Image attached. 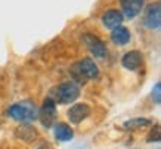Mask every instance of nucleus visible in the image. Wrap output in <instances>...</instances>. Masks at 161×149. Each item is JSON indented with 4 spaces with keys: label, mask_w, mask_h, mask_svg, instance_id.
Masks as SVG:
<instances>
[{
    "label": "nucleus",
    "mask_w": 161,
    "mask_h": 149,
    "mask_svg": "<svg viewBox=\"0 0 161 149\" xmlns=\"http://www.w3.org/2000/svg\"><path fill=\"white\" fill-rule=\"evenodd\" d=\"M8 113L12 119L19 121L23 124H29L31 121L37 119V113L39 109L36 108V104L30 100H24V102H18V103L12 104L8 109Z\"/></svg>",
    "instance_id": "1"
},
{
    "label": "nucleus",
    "mask_w": 161,
    "mask_h": 149,
    "mask_svg": "<svg viewBox=\"0 0 161 149\" xmlns=\"http://www.w3.org/2000/svg\"><path fill=\"white\" fill-rule=\"evenodd\" d=\"M79 86L76 85L75 82H64V84H60L58 86L52 88L51 94H49V98H51L54 103L57 104H69L73 103L76 98L79 97Z\"/></svg>",
    "instance_id": "2"
},
{
    "label": "nucleus",
    "mask_w": 161,
    "mask_h": 149,
    "mask_svg": "<svg viewBox=\"0 0 161 149\" xmlns=\"http://www.w3.org/2000/svg\"><path fill=\"white\" fill-rule=\"evenodd\" d=\"M72 76L79 82H85L88 79H96L98 78V67L91 58H84L73 64L72 67Z\"/></svg>",
    "instance_id": "3"
},
{
    "label": "nucleus",
    "mask_w": 161,
    "mask_h": 149,
    "mask_svg": "<svg viewBox=\"0 0 161 149\" xmlns=\"http://www.w3.org/2000/svg\"><path fill=\"white\" fill-rule=\"evenodd\" d=\"M82 42L86 46V49L90 51L91 55H94L96 58H104L108 55V49L102 40L98 39L97 36L91 35V33H85L82 36Z\"/></svg>",
    "instance_id": "4"
},
{
    "label": "nucleus",
    "mask_w": 161,
    "mask_h": 149,
    "mask_svg": "<svg viewBox=\"0 0 161 149\" xmlns=\"http://www.w3.org/2000/svg\"><path fill=\"white\" fill-rule=\"evenodd\" d=\"M37 118L40 119L42 125L46 127V128H51L52 124L55 122V118H57V108H55V103L52 102L51 98L48 97L45 98V102L40 108L39 113H37Z\"/></svg>",
    "instance_id": "5"
},
{
    "label": "nucleus",
    "mask_w": 161,
    "mask_h": 149,
    "mask_svg": "<svg viewBox=\"0 0 161 149\" xmlns=\"http://www.w3.org/2000/svg\"><path fill=\"white\" fill-rule=\"evenodd\" d=\"M145 25L149 30H158L161 25V6L158 2L151 3L145 12Z\"/></svg>",
    "instance_id": "6"
},
{
    "label": "nucleus",
    "mask_w": 161,
    "mask_h": 149,
    "mask_svg": "<svg viewBox=\"0 0 161 149\" xmlns=\"http://www.w3.org/2000/svg\"><path fill=\"white\" fill-rule=\"evenodd\" d=\"M91 113V108L86 103H76L67 110V118L72 124H79L84 119H86Z\"/></svg>",
    "instance_id": "7"
},
{
    "label": "nucleus",
    "mask_w": 161,
    "mask_h": 149,
    "mask_svg": "<svg viewBox=\"0 0 161 149\" xmlns=\"http://www.w3.org/2000/svg\"><path fill=\"white\" fill-rule=\"evenodd\" d=\"M122 8V15L127 18H134L142 12L145 6V0H119Z\"/></svg>",
    "instance_id": "8"
},
{
    "label": "nucleus",
    "mask_w": 161,
    "mask_h": 149,
    "mask_svg": "<svg viewBox=\"0 0 161 149\" xmlns=\"http://www.w3.org/2000/svg\"><path fill=\"white\" fill-rule=\"evenodd\" d=\"M122 21H124V15L119 11H116V9L106 11L102 15V23H103V25L106 29L109 30H115L116 27H121Z\"/></svg>",
    "instance_id": "9"
},
{
    "label": "nucleus",
    "mask_w": 161,
    "mask_h": 149,
    "mask_svg": "<svg viewBox=\"0 0 161 149\" xmlns=\"http://www.w3.org/2000/svg\"><path fill=\"white\" fill-rule=\"evenodd\" d=\"M122 66L125 67L127 70H137L142 63H143V57H142V52L140 51H130V52H125L124 57L121 60Z\"/></svg>",
    "instance_id": "10"
},
{
    "label": "nucleus",
    "mask_w": 161,
    "mask_h": 149,
    "mask_svg": "<svg viewBox=\"0 0 161 149\" xmlns=\"http://www.w3.org/2000/svg\"><path fill=\"white\" fill-rule=\"evenodd\" d=\"M110 39H112V42H114L115 45L124 46L130 42V39H131V33H130V30L127 29V27L121 25V27H116L115 30H112Z\"/></svg>",
    "instance_id": "11"
},
{
    "label": "nucleus",
    "mask_w": 161,
    "mask_h": 149,
    "mask_svg": "<svg viewBox=\"0 0 161 149\" xmlns=\"http://www.w3.org/2000/svg\"><path fill=\"white\" fill-rule=\"evenodd\" d=\"M15 136L18 139H21L24 140L25 143H30V142H35L36 137H37V131H36V128H33L31 125L29 124H23V125H19L15 130Z\"/></svg>",
    "instance_id": "12"
},
{
    "label": "nucleus",
    "mask_w": 161,
    "mask_h": 149,
    "mask_svg": "<svg viewBox=\"0 0 161 149\" xmlns=\"http://www.w3.org/2000/svg\"><path fill=\"white\" fill-rule=\"evenodd\" d=\"M54 134H55V139L60 140V142H69L73 137V130L70 128V125L64 124V122H60V124L55 125Z\"/></svg>",
    "instance_id": "13"
},
{
    "label": "nucleus",
    "mask_w": 161,
    "mask_h": 149,
    "mask_svg": "<svg viewBox=\"0 0 161 149\" xmlns=\"http://www.w3.org/2000/svg\"><path fill=\"white\" fill-rule=\"evenodd\" d=\"M152 122L151 119L146 118H133V119L124 122V130H139V128H143V127H149Z\"/></svg>",
    "instance_id": "14"
},
{
    "label": "nucleus",
    "mask_w": 161,
    "mask_h": 149,
    "mask_svg": "<svg viewBox=\"0 0 161 149\" xmlns=\"http://www.w3.org/2000/svg\"><path fill=\"white\" fill-rule=\"evenodd\" d=\"M152 100H154L157 104L161 103V84L160 82H157L155 86H154V90H152Z\"/></svg>",
    "instance_id": "15"
},
{
    "label": "nucleus",
    "mask_w": 161,
    "mask_h": 149,
    "mask_svg": "<svg viewBox=\"0 0 161 149\" xmlns=\"http://www.w3.org/2000/svg\"><path fill=\"white\" fill-rule=\"evenodd\" d=\"M160 140V127H155V134L154 131H151V134L148 136V142H158Z\"/></svg>",
    "instance_id": "16"
}]
</instances>
